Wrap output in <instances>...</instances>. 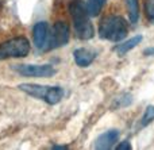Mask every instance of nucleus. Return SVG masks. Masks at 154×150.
Returning <instances> with one entry per match:
<instances>
[{"label": "nucleus", "instance_id": "f257e3e1", "mask_svg": "<svg viewBox=\"0 0 154 150\" xmlns=\"http://www.w3.org/2000/svg\"><path fill=\"white\" fill-rule=\"evenodd\" d=\"M69 14L72 16L76 37L82 41L91 39L95 35V29L91 23L85 3L82 0H72L69 3Z\"/></svg>", "mask_w": 154, "mask_h": 150}, {"label": "nucleus", "instance_id": "f03ea898", "mask_svg": "<svg viewBox=\"0 0 154 150\" xmlns=\"http://www.w3.org/2000/svg\"><path fill=\"white\" fill-rule=\"evenodd\" d=\"M128 34L127 20L120 15H109L100 22L99 35L100 38L112 42H120Z\"/></svg>", "mask_w": 154, "mask_h": 150}, {"label": "nucleus", "instance_id": "7ed1b4c3", "mask_svg": "<svg viewBox=\"0 0 154 150\" xmlns=\"http://www.w3.org/2000/svg\"><path fill=\"white\" fill-rule=\"evenodd\" d=\"M19 89L26 92L30 96L35 97V99L43 100L45 103H48V104H50V106H54L61 102L62 97H64V93H65L61 87H46V85L32 84V83L20 84Z\"/></svg>", "mask_w": 154, "mask_h": 150}, {"label": "nucleus", "instance_id": "20e7f679", "mask_svg": "<svg viewBox=\"0 0 154 150\" xmlns=\"http://www.w3.org/2000/svg\"><path fill=\"white\" fill-rule=\"evenodd\" d=\"M30 53V42L26 37H16L0 43V60L23 58Z\"/></svg>", "mask_w": 154, "mask_h": 150}, {"label": "nucleus", "instance_id": "39448f33", "mask_svg": "<svg viewBox=\"0 0 154 150\" xmlns=\"http://www.w3.org/2000/svg\"><path fill=\"white\" fill-rule=\"evenodd\" d=\"M69 38H70V30H69L68 23H65V22H57L53 26L51 31L49 32L48 50L65 46L69 42Z\"/></svg>", "mask_w": 154, "mask_h": 150}, {"label": "nucleus", "instance_id": "423d86ee", "mask_svg": "<svg viewBox=\"0 0 154 150\" xmlns=\"http://www.w3.org/2000/svg\"><path fill=\"white\" fill-rule=\"evenodd\" d=\"M14 69L26 77H51L56 75V69L51 65H16Z\"/></svg>", "mask_w": 154, "mask_h": 150}, {"label": "nucleus", "instance_id": "0eeeda50", "mask_svg": "<svg viewBox=\"0 0 154 150\" xmlns=\"http://www.w3.org/2000/svg\"><path fill=\"white\" fill-rule=\"evenodd\" d=\"M49 26L46 22H38L32 29V38L38 50H48L49 42Z\"/></svg>", "mask_w": 154, "mask_h": 150}, {"label": "nucleus", "instance_id": "6e6552de", "mask_svg": "<svg viewBox=\"0 0 154 150\" xmlns=\"http://www.w3.org/2000/svg\"><path fill=\"white\" fill-rule=\"evenodd\" d=\"M118 139H119V131L118 130H108V131L100 134L95 139L93 148L97 150H107L111 149L116 145Z\"/></svg>", "mask_w": 154, "mask_h": 150}, {"label": "nucleus", "instance_id": "1a4fd4ad", "mask_svg": "<svg viewBox=\"0 0 154 150\" xmlns=\"http://www.w3.org/2000/svg\"><path fill=\"white\" fill-rule=\"evenodd\" d=\"M73 58H75V62L79 65V66L87 68L95 61L96 53L93 50H89V49L80 47V49H76V50L73 51Z\"/></svg>", "mask_w": 154, "mask_h": 150}, {"label": "nucleus", "instance_id": "9d476101", "mask_svg": "<svg viewBox=\"0 0 154 150\" xmlns=\"http://www.w3.org/2000/svg\"><path fill=\"white\" fill-rule=\"evenodd\" d=\"M141 41H142V35H137V37H133V38H130V39H127V41H125V42L116 45L114 47V50L116 51L118 54L123 56V54H126L127 51L133 50L138 43H141Z\"/></svg>", "mask_w": 154, "mask_h": 150}, {"label": "nucleus", "instance_id": "9b49d317", "mask_svg": "<svg viewBox=\"0 0 154 150\" xmlns=\"http://www.w3.org/2000/svg\"><path fill=\"white\" fill-rule=\"evenodd\" d=\"M125 4L127 7L128 19L135 24L139 19V0H125Z\"/></svg>", "mask_w": 154, "mask_h": 150}, {"label": "nucleus", "instance_id": "f8f14e48", "mask_svg": "<svg viewBox=\"0 0 154 150\" xmlns=\"http://www.w3.org/2000/svg\"><path fill=\"white\" fill-rule=\"evenodd\" d=\"M106 2L107 0H87L85 5H87V11L89 16H97L103 10Z\"/></svg>", "mask_w": 154, "mask_h": 150}, {"label": "nucleus", "instance_id": "ddd939ff", "mask_svg": "<svg viewBox=\"0 0 154 150\" xmlns=\"http://www.w3.org/2000/svg\"><path fill=\"white\" fill-rule=\"evenodd\" d=\"M153 121H154V106H149V107H146V110H145L143 115L141 118V126L143 127L147 126Z\"/></svg>", "mask_w": 154, "mask_h": 150}, {"label": "nucleus", "instance_id": "4468645a", "mask_svg": "<svg viewBox=\"0 0 154 150\" xmlns=\"http://www.w3.org/2000/svg\"><path fill=\"white\" fill-rule=\"evenodd\" d=\"M145 12L146 18L154 23V0H145Z\"/></svg>", "mask_w": 154, "mask_h": 150}, {"label": "nucleus", "instance_id": "2eb2a0df", "mask_svg": "<svg viewBox=\"0 0 154 150\" xmlns=\"http://www.w3.org/2000/svg\"><path fill=\"white\" fill-rule=\"evenodd\" d=\"M116 149L118 150H131L133 146H131V143L128 142V141H123V142H120L119 145H116Z\"/></svg>", "mask_w": 154, "mask_h": 150}, {"label": "nucleus", "instance_id": "dca6fc26", "mask_svg": "<svg viewBox=\"0 0 154 150\" xmlns=\"http://www.w3.org/2000/svg\"><path fill=\"white\" fill-rule=\"evenodd\" d=\"M143 54H145V56H152V57H154V47L146 49V50L143 51Z\"/></svg>", "mask_w": 154, "mask_h": 150}]
</instances>
